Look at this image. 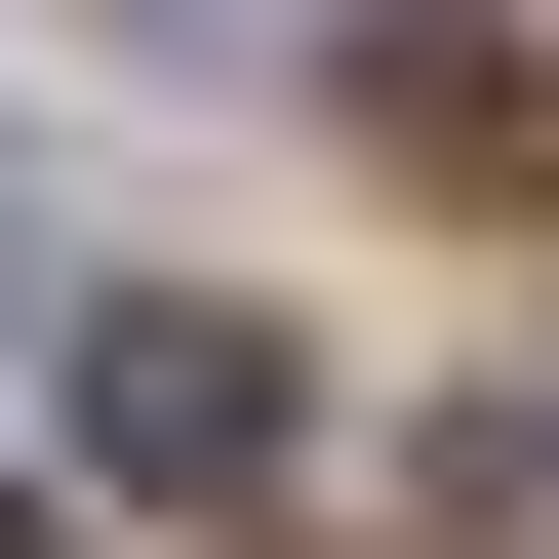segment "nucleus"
Listing matches in <instances>:
<instances>
[{
	"instance_id": "1",
	"label": "nucleus",
	"mask_w": 559,
	"mask_h": 559,
	"mask_svg": "<svg viewBox=\"0 0 559 559\" xmlns=\"http://www.w3.org/2000/svg\"><path fill=\"white\" fill-rule=\"evenodd\" d=\"M81 440L120 479H280L320 400H280V320H200V280H81Z\"/></svg>"
},
{
	"instance_id": "2",
	"label": "nucleus",
	"mask_w": 559,
	"mask_h": 559,
	"mask_svg": "<svg viewBox=\"0 0 559 559\" xmlns=\"http://www.w3.org/2000/svg\"><path fill=\"white\" fill-rule=\"evenodd\" d=\"M440 160H559V0H440Z\"/></svg>"
},
{
	"instance_id": "3",
	"label": "nucleus",
	"mask_w": 559,
	"mask_h": 559,
	"mask_svg": "<svg viewBox=\"0 0 559 559\" xmlns=\"http://www.w3.org/2000/svg\"><path fill=\"white\" fill-rule=\"evenodd\" d=\"M0 559H81V520H40V479H0Z\"/></svg>"
}]
</instances>
